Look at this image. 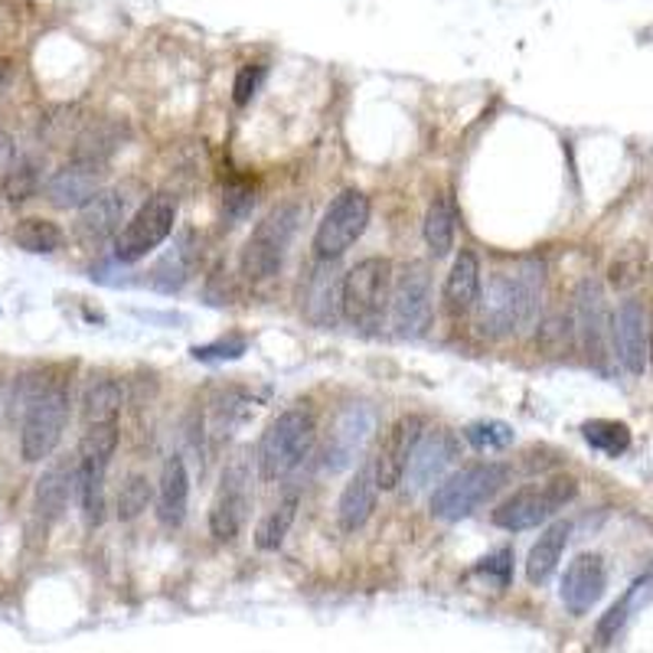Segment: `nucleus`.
<instances>
[{
    "mask_svg": "<svg viewBox=\"0 0 653 653\" xmlns=\"http://www.w3.org/2000/svg\"><path fill=\"white\" fill-rule=\"evenodd\" d=\"M542 304V268L527 262L510 272H497L477 297V327L490 340H507L523 334Z\"/></svg>",
    "mask_w": 653,
    "mask_h": 653,
    "instance_id": "1",
    "label": "nucleus"
},
{
    "mask_svg": "<svg viewBox=\"0 0 653 653\" xmlns=\"http://www.w3.org/2000/svg\"><path fill=\"white\" fill-rule=\"evenodd\" d=\"M314 438H317V418H314V412L304 409V406L285 409L258 438V448H255L258 477L265 483H278L288 475H295L297 468H300V461L310 455Z\"/></svg>",
    "mask_w": 653,
    "mask_h": 653,
    "instance_id": "2",
    "label": "nucleus"
},
{
    "mask_svg": "<svg viewBox=\"0 0 653 653\" xmlns=\"http://www.w3.org/2000/svg\"><path fill=\"white\" fill-rule=\"evenodd\" d=\"M300 220H304V210L297 203H282L252 229V236L245 238V248H242V275L248 282H268L282 272Z\"/></svg>",
    "mask_w": 653,
    "mask_h": 653,
    "instance_id": "3",
    "label": "nucleus"
},
{
    "mask_svg": "<svg viewBox=\"0 0 653 653\" xmlns=\"http://www.w3.org/2000/svg\"><path fill=\"white\" fill-rule=\"evenodd\" d=\"M507 480H510V468L497 461L471 465L458 475L445 477L431 493V517L445 523H458L477 513L497 490H503Z\"/></svg>",
    "mask_w": 653,
    "mask_h": 653,
    "instance_id": "4",
    "label": "nucleus"
},
{
    "mask_svg": "<svg viewBox=\"0 0 653 653\" xmlns=\"http://www.w3.org/2000/svg\"><path fill=\"white\" fill-rule=\"evenodd\" d=\"M69 382L65 379H47L33 406L27 409L23 425H20V458L27 465L47 461L57 445H60L65 421H69Z\"/></svg>",
    "mask_w": 653,
    "mask_h": 653,
    "instance_id": "5",
    "label": "nucleus"
},
{
    "mask_svg": "<svg viewBox=\"0 0 653 653\" xmlns=\"http://www.w3.org/2000/svg\"><path fill=\"white\" fill-rule=\"evenodd\" d=\"M177 223V200L171 193L147 196L119 229L115 236V258L124 265H134L147 258L157 245H164Z\"/></svg>",
    "mask_w": 653,
    "mask_h": 653,
    "instance_id": "6",
    "label": "nucleus"
},
{
    "mask_svg": "<svg viewBox=\"0 0 653 653\" xmlns=\"http://www.w3.org/2000/svg\"><path fill=\"white\" fill-rule=\"evenodd\" d=\"M575 490L579 487L572 477H552L545 483L523 487L493 510V523L507 533H523V530L542 527L575 497Z\"/></svg>",
    "mask_w": 653,
    "mask_h": 653,
    "instance_id": "7",
    "label": "nucleus"
},
{
    "mask_svg": "<svg viewBox=\"0 0 653 653\" xmlns=\"http://www.w3.org/2000/svg\"><path fill=\"white\" fill-rule=\"evenodd\" d=\"M392 288V262L382 255H369L344 275V317L354 327H376L389 304Z\"/></svg>",
    "mask_w": 653,
    "mask_h": 653,
    "instance_id": "8",
    "label": "nucleus"
},
{
    "mask_svg": "<svg viewBox=\"0 0 653 653\" xmlns=\"http://www.w3.org/2000/svg\"><path fill=\"white\" fill-rule=\"evenodd\" d=\"M366 223H369V196L359 190L337 193L314 229V255L337 262L366 233Z\"/></svg>",
    "mask_w": 653,
    "mask_h": 653,
    "instance_id": "9",
    "label": "nucleus"
},
{
    "mask_svg": "<svg viewBox=\"0 0 653 653\" xmlns=\"http://www.w3.org/2000/svg\"><path fill=\"white\" fill-rule=\"evenodd\" d=\"M252 510V451H238L226 465L210 507V533L216 542H233Z\"/></svg>",
    "mask_w": 653,
    "mask_h": 653,
    "instance_id": "10",
    "label": "nucleus"
},
{
    "mask_svg": "<svg viewBox=\"0 0 653 653\" xmlns=\"http://www.w3.org/2000/svg\"><path fill=\"white\" fill-rule=\"evenodd\" d=\"M389 310H392V327L399 337L416 340L431 324V278L425 265H406L402 275L392 285L389 295Z\"/></svg>",
    "mask_w": 653,
    "mask_h": 653,
    "instance_id": "11",
    "label": "nucleus"
},
{
    "mask_svg": "<svg viewBox=\"0 0 653 653\" xmlns=\"http://www.w3.org/2000/svg\"><path fill=\"white\" fill-rule=\"evenodd\" d=\"M134 186L121 183V186H109L99 190L89 203L79 206L75 216V236L85 245H102L109 238L119 236V229L127 223L131 210H134Z\"/></svg>",
    "mask_w": 653,
    "mask_h": 653,
    "instance_id": "12",
    "label": "nucleus"
},
{
    "mask_svg": "<svg viewBox=\"0 0 653 653\" xmlns=\"http://www.w3.org/2000/svg\"><path fill=\"white\" fill-rule=\"evenodd\" d=\"M421 431H425V418L421 416H402L392 421V428L386 431V438H382V445H379V451L373 458V471H376L379 490H396L402 483Z\"/></svg>",
    "mask_w": 653,
    "mask_h": 653,
    "instance_id": "13",
    "label": "nucleus"
},
{
    "mask_svg": "<svg viewBox=\"0 0 653 653\" xmlns=\"http://www.w3.org/2000/svg\"><path fill=\"white\" fill-rule=\"evenodd\" d=\"M376 428V416L369 406H347L324 445V471L327 475H340L344 468H350L357 461V455L366 448L369 435Z\"/></svg>",
    "mask_w": 653,
    "mask_h": 653,
    "instance_id": "14",
    "label": "nucleus"
},
{
    "mask_svg": "<svg viewBox=\"0 0 653 653\" xmlns=\"http://www.w3.org/2000/svg\"><path fill=\"white\" fill-rule=\"evenodd\" d=\"M611 344L621 366L631 376H644L647 369V314L637 300H621L611 320Z\"/></svg>",
    "mask_w": 653,
    "mask_h": 653,
    "instance_id": "15",
    "label": "nucleus"
},
{
    "mask_svg": "<svg viewBox=\"0 0 653 653\" xmlns=\"http://www.w3.org/2000/svg\"><path fill=\"white\" fill-rule=\"evenodd\" d=\"M604 589H608L604 559L594 555V552H582V555H575V562L562 575V604L572 614H589L601 601Z\"/></svg>",
    "mask_w": 653,
    "mask_h": 653,
    "instance_id": "16",
    "label": "nucleus"
},
{
    "mask_svg": "<svg viewBox=\"0 0 653 653\" xmlns=\"http://www.w3.org/2000/svg\"><path fill=\"white\" fill-rule=\"evenodd\" d=\"M102 164L99 161H82L72 157L65 167H60L47 180V200L60 210H79L102 190Z\"/></svg>",
    "mask_w": 653,
    "mask_h": 653,
    "instance_id": "17",
    "label": "nucleus"
},
{
    "mask_svg": "<svg viewBox=\"0 0 653 653\" xmlns=\"http://www.w3.org/2000/svg\"><path fill=\"white\" fill-rule=\"evenodd\" d=\"M300 307L317 327H327L337 320V314H344V278L337 275L334 262L320 258V265L307 275V285L300 288Z\"/></svg>",
    "mask_w": 653,
    "mask_h": 653,
    "instance_id": "18",
    "label": "nucleus"
},
{
    "mask_svg": "<svg viewBox=\"0 0 653 653\" xmlns=\"http://www.w3.org/2000/svg\"><path fill=\"white\" fill-rule=\"evenodd\" d=\"M455 458H458V441L448 435V431H421V438H418L416 451H412V458H409V468H406V477H409V487L412 490H425V487H431L435 480H441L445 471L455 465ZM402 477V480H406Z\"/></svg>",
    "mask_w": 653,
    "mask_h": 653,
    "instance_id": "19",
    "label": "nucleus"
},
{
    "mask_svg": "<svg viewBox=\"0 0 653 653\" xmlns=\"http://www.w3.org/2000/svg\"><path fill=\"white\" fill-rule=\"evenodd\" d=\"M477 297H480V258L471 248H465L451 262V272L441 288V300L451 317H465L477 307Z\"/></svg>",
    "mask_w": 653,
    "mask_h": 653,
    "instance_id": "20",
    "label": "nucleus"
},
{
    "mask_svg": "<svg viewBox=\"0 0 653 653\" xmlns=\"http://www.w3.org/2000/svg\"><path fill=\"white\" fill-rule=\"evenodd\" d=\"M376 497H379V483H376V471L369 461L347 480V487L337 500V520L347 533H357L359 527H366V520L376 510Z\"/></svg>",
    "mask_w": 653,
    "mask_h": 653,
    "instance_id": "21",
    "label": "nucleus"
},
{
    "mask_svg": "<svg viewBox=\"0 0 653 653\" xmlns=\"http://www.w3.org/2000/svg\"><path fill=\"white\" fill-rule=\"evenodd\" d=\"M186 503H190V471L180 455H171L157 477V520L177 530L186 520Z\"/></svg>",
    "mask_w": 653,
    "mask_h": 653,
    "instance_id": "22",
    "label": "nucleus"
},
{
    "mask_svg": "<svg viewBox=\"0 0 653 653\" xmlns=\"http://www.w3.org/2000/svg\"><path fill=\"white\" fill-rule=\"evenodd\" d=\"M75 493V461H57L37 480V513L40 520L53 523L69 507V497Z\"/></svg>",
    "mask_w": 653,
    "mask_h": 653,
    "instance_id": "23",
    "label": "nucleus"
},
{
    "mask_svg": "<svg viewBox=\"0 0 653 653\" xmlns=\"http://www.w3.org/2000/svg\"><path fill=\"white\" fill-rule=\"evenodd\" d=\"M569 533H572V527L565 520H559V523L545 527V533L535 539L530 555H527V579H530V585H545L555 575V569L562 562V552L569 545Z\"/></svg>",
    "mask_w": 653,
    "mask_h": 653,
    "instance_id": "24",
    "label": "nucleus"
},
{
    "mask_svg": "<svg viewBox=\"0 0 653 653\" xmlns=\"http://www.w3.org/2000/svg\"><path fill=\"white\" fill-rule=\"evenodd\" d=\"M458 236V203L451 193H438L425 213V245L435 258H445Z\"/></svg>",
    "mask_w": 653,
    "mask_h": 653,
    "instance_id": "25",
    "label": "nucleus"
},
{
    "mask_svg": "<svg viewBox=\"0 0 653 653\" xmlns=\"http://www.w3.org/2000/svg\"><path fill=\"white\" fill-rule=\"evenodd\" d=\"M297 507H300V490H292V493H285V497L258 520V527H255V545H258L262 552H275V549L285 545V539H288V533H292V527H295L297 520Z\"/></svg>",
    "mask_w": 653,
    "mask_h": 653,
    "instance_id": "26",
    "label": "nucleus"
},
{
    "mask_svg": "<svg viewBox=\"0 0 653 653\" xmlns=\"http://www.w3.org/2000/svg\"><path fill=\"white\" fill-rule=\"evenodd\" d=\"M119 448V418H99V421H85L82 441H79V465H99L109 468Z\"/></svg>",
    "mask_w": 653,
    "mask_h": 653,
    "instance_id": "27",
    "label": "nucleus"
},
{
    "mask_svg": "<svg viewBox=\"0 0 653 653\" xmlns=\"http://www.w3.org/2000/svg\"><path fill=\"white\" fill-rule=\"evenodd\" d=\"M13 242L17 248L30 252V255H53L60 252L62 242V229L53 223V220H43V216H27L13 226Z\"/></svg>",
    "mask_w": 653,
    "mask_h": 653,
    "instance_id": "28",
    "label": "nucleus"
},
{
    "mask_svg": "<svg viewBox=\"0 0 653 653\" xmlns=\"http://www.w3.org/2000/svg\"><path fill=\"white\" fill-rule=\"evenodd\" d=\"M121 412V386L109 376H99L85 386L82 392V418L99 421V418H119Z\"/></svg>",
    "mask_w": 653,
    "mask_h": 653,
    "instance_id": "29",
    "label": "nucleus"
},
{
    "mask_svg": "<svg viewBox=\"0 0 653 653\" xmlns=\"http://www.w3.org/2000/svg\"><path fill=\"white\" fill-rule=\"evenodd\" d=\"M601 324H604V304H601V288L594 282H585L579 288V330L589 347V354H601Z\"/></svg>",
    "mask_w": 653,
    "mask_h": 653,
    "instance_id": "30",
    "label": "nucleus"
},
{
    "mask_svg": "<svg viewBox=\"0 0 653 653\" xmlns=\"http://www.w3.org/2000/svg\"><path fill=\"white\" fill-rule=\"evenodd\" d=\"M0 193H3V200L13 203V206L33 200V196L40 193V167L30 164V161H13V164L3 171Z\"/></svg>",
    "mask_w": 653,
    "mask_h": 653,
    "instance_id": "31",
    "label": "nucleus"
},
{
    "mask_svg": "<svg viewBox=\"0 0 653 653\" xmlns=\"http://www.w3.org/2000/svg\"><path fill=\"white\" fill-rule=\"evenodd\" d=\"M193 236L190 233H183L180 242L174 245V252H167V258L154 268V275H157V285L164 288V292H174L180 288L186 278H190V272H193Z\"/></svg>",
    "mask_w": 653,
    "mask_h": 653,
    "instance_id": "32",
    "label": "nucleus"
},
{
    "mask_svg": "<svg viewBox=\"0 0 653 653\" xmlns=\"http://www.w3.org/2000/svg\"><path fill=\"white\" fill-rule=\"evenodd\" d=\"M582 435L594 451H601L608 458H618L631 448V428L621 425V421H589L582 428Z\"/></svg>",
    "mask_w": 653,
    "mask_h": 653,
    "instance_id": "33",
    "label": "nucleus"
},
{
    "mask_svg": "<svg viewBox=\"0 0 653 653\" xmlns=\"http://www.w3.org/2000/svg\"><path fill=\"white\" fill-rule=\"evenodd\" d=\"M465 438L477 451L493 455V451H503L513 445V428L507 421H475L465 428Z\"/></svg>",
    "mask_w": 653,
    "mask_h": 653,
    "instance_id": "34",
    "label": "nucleus"
},
{
    "mask_svg": "<svg viewBox=\"0 0 653 653\" xmlns=\"http://www.w3.org/2000/svg\"><path fill=\"white\" fill-rule=\"evenodd\" d=\"M147 503H151V483H147V477L131 475L119 490V520H124V523L127 520H137L147 510Z\"/></svg>",
    "mask_w": 653,
    "mask_h": 653,
    "instance_id": "35",
    "label": "nucleus"
},
{
    "mask_svg": "<svg viewBox=\"0 0 653 653\" xmlns=\"http://www.w3.org/2000/svg\"><path fill=\"white\" fill-rule=\"evenodd\" d=\"M47 386V379H40L37 373H20L17 376V382H13V392H10V409H7V416L10 418H20L27 416V409L33 406V399L40 396V389Z\"/></svg>",
    "mask_w": 653,
    "mask_h": 653,
    "instance_id": "36",
    "label": "nucleus"
},
{
    "mask_svg": "<svg viewBox=\"0 0 653 653\" xmlns=\"http://www.w3.org/2000/svg\"><path fill=\"white\" fill-rule=\"evenodd\" d=\"M637 592H641V585H634V592L624 594L608 614H604V621L598 624V641L601 644H611V637L624 628V621H628V614H631V608H634V598H637Z\"/></svg>",
    "mask_w": 653,
    "mask_h": 653,
    "instance_id": "37",
    "label": "nucleus"
},
{
    "mask_svg": "<svg viewBox=\"0 0 653 653\" xmlns=\"http://www.w3.org/2000/svg\"><path fill=\"white\" fill-rule=\"evenodd\" d=\"M487 582H493L497 589H507L510 585V575H513V552L510 549H500V552H493L490 559H483L480 562V569H477Z\"/></svg>",
    "mask_w": 653,
    "mask_h": 653,
    "instance_id": "38",
    "label": "nucleus"
},
{
    "mask_svg": "<svg viewBox=\"0 0 653 653\" xmlns=\"http://www.w3.org/2000/svg\"><path fill=\"white\" fill-rule=\"evenodd\" d=\"M262 79H265V69H262V65H242V69H238L236 85H233L238 105H248V102H252V95L258 92Z\"/></svg>",
    "mask_w": 653,
    "mask_h": 653,
    "instance_id": "39",
    "label": "nucleus"
},
{
    "mask_svg": "<svg viewBox=\"0 0 653 653\" xmlns=\"http://www.w3.org/2000/svg\"><path fill=\"white\" fill-rule=\"evenodd\" d=\"M17 161V151H13V141L7 134H0V174Z\"/></svg>",
    "mask_w": 653,
    "mask_h": 653,
    "instance_id": "40",
    "label": "nucleus"
},
{
    "mask_svg": "<svg viewBox=\"0 0 653 653\" xmlns=\"http://www.w3.org/2000/svg\"><path fill=\"white\" fill-rule=\"evenodd\" d=\"M647 363H653V317L647 320Z\"/></svg>",
    "mask_w": 653,
    "mask_h": 653,
    "instance_id": "41",
    "label": "nucleus"
},
{
    "mask_svg": "<svg viewBox=\"0 0 653 653\" xmlns=\"http://www.w3.org/2000/svg\"><path fill=\"white\" fill-rule=\"evenodd\" d=\"M0 396H3V373H0Z\"/></svg>",
    "mask_w": 653,
    "mask_h": 653,
    "instance_id": "42",
    "label": "nucleus"
}]
</instances>
